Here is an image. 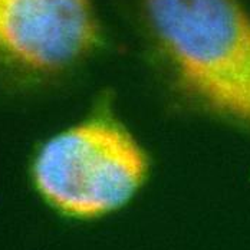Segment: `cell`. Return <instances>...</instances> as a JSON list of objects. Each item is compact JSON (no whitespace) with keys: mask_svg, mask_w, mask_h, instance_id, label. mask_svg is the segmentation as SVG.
Segmentation results:
<instances>
[{"mask_svg":"<svg viewBox=\"0 0 250 250\" xmlns=\"http://www.w3.org/2000/svg\"><path fill=\"white\" fill-rule=\"evenodd\" d=\"M150 41L188 108L250 135V15L239 0H141Z\"/></svg>","mask_w":250,"mask_h":250,"instance_id":"cell-1","label":"cell"},{"mask_svg":"<svg viewBox=\"0 0 250 250\" xmlns=\"http://www.w3.org/2000/svg\"><path fill=\"white\" fill-rule=\"evenodd\" d=\"M148 155L109 115H92L49 137L36 150L32 180L58 213L94 220L126 206L144 186Z\"/></svg>","mask_w":250,"mask_h":250,"instance_id":"cell-2","label":"cell"},{"mask_svg":"<svg viewBox=\"0 0 250 250\" xmlns=\"http://www.w3.org/2000/svg\"><path fill=\"white\" fill-rule=\"evenodd\" d=\"M98 42L91 0H0V78L18 83L59 78Z\"/></svg>","mask_w":250,"mask_h":250,"instance_id":"cell-3","label":"cell"}]
</instances>
